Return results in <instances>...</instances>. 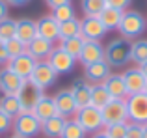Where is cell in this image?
<instances>
[{"instance_id":"6da1fadb","label":"cell","mask_w":147,"mask_h":138,"mask_svg":"<svg viewBox=\"0 0 147 138\" xmlns=\"http://www.w3.org/2000/svg\"><path fill=\"white\" fill-rule=\"evenodd\" d=\"M147 30V19L140 11L136 9H125L123 11L121 22L117 26V32L123 39H138V37L144 36V32Z\"/></svg>"},{"instance_id":"7a4b0ae2","label":"cell","mask_w":147,"mask_h":138,"mask_svg":"<svg viewBox=\"0 0 147 138\" xmlns=\"http://www.w3.org/2000/svg\"><path fill=\"white\" fill-rule=\"evenodd\" d=\"M104 60L110 67H125L130 62V41L117 37L104 47Z\"/></svg>"},{"instance_id":"3957f363","label":"cell","mask_w":147,"mask_h":138,"mask_svg":"<svg viewBox=\"0 0 147 138\" xmlns=\"http://www.w3.org/2000/svg\"><path fill=\"white\" fill-rule=\"evenodd\" d=\"M75 120L84 127V131L91 133V135L97 133V131H100V129H104L102 112H100V108H95V106H91V105L82 106V108L76 110Z\"/></svg>"},{"instance_id":"277c9868","label":"cell","mask_w":147,"mask_h":138,"mask_svg":"<svg viewBox=\"0 0 147 138\" xmlns=\"http://www.w3.org/2000/svg\"><path fill=\"white\" fill-rule=\"evenodd\" d=\"M45 95V90L43 88H39L36 82H32V80H24L21 86V90H19L17 93V99H19V105H21V110L22 112H32L34 106L39 103V99Z\"/></svg>"},{"instance_id":"5b68a950","label":"cell","mask_w":147,"mask_h":138,"mask_svg":"<svg viewBox=\"0 0 147 138\" xmlns=\"http://www.w3.org/2000/svg\"><path fill=\"white\" fill-rule=\"evenodd\" d=\"M13 135L22 138H34L41 133V121L32 112H21L17 118H13Z\"/></svg>"},{"instance_id":"8992f818","label":"cell","mask_w":147,"mask_h":138,"mask_svg":"<svg viewBox=\"0 0 147 138\" xmlns=\"http://www.w3.org/2000/svg\"><path fill=\"white\" fill-rule=\"evenodd\" d=\"M127 112H129V121L140 125L147 123V95L144 91L127 97Z\"/></svg>"},{"instance_id":"52a82bcc","label":"cell","mask_w":147,"mask_h":138,"mask_svg":"<svg viewBox=\"0 0 147 138\" xmlns=\"http://www.w3.org/2000/svg\"><path fill=\"white\" fill-rule=\"evenodd\" d=\"M102 112L104 125L112 123H125L129 121V112H127V99H112L106 106L100 108Z\"/></svg>"},{"instance_id":"ba28073f","label":"cell","mask_w":147,"mask_h":138,"mask_svg":"<svg viewBox=\"0 0 147 138\" xmlns=\"http://www.w3.org/2000/svg\"><path fill=\"white\" fill-rule=\"evenodd\" d=\"M30 80L36 82L39 88L47 90L58 80V73L52 69L49 60H39V62H36V67H34L32 75H30Z\"/></svg>"},{"instance_id":"9c48e42d","label":"cell","mask_w":147,"mask_h":138,"mask_svg":"<svg viewBox=\"0 0 147 138\" xmlns=\"http://www.w3.org/2000/svg\"><path fill=\"white\" fill-rule=\"evenodd\" d=\"M49 64L52 66V69L58 73V75H65V73H71L75 69V64H76V58H73L71 54L63 51V49L58 45V47L52 49V52L49 54Z\"/></svg>"},{"instance_id":"30bf717a","label":"cell","mask_w":147,"mask_h":138,"mask_svg":"<svg viewBox=\"0 0 147 138\" xmlns=\"http://www.w3.org/2000/svg\"><path fill=\"white\" fill-rule=\"evenodd\" d=\"M108 34L99 17H84L80 21V36L86 41H100Z\"/></svg>"},{"instance_id":"8fae6325","label":"cell","mask_w":147,"mask_h":138,"mask_svg":"<svg viewBox=\"0 0 147 138\" xmlns=\"http://www.w3.org/2000/svg\"><path fill=\"white\" fill-rule=\"evenodd\" d=\"M54 103H56V108H58V114L63 118H75L76 110H78V106H76V101L75 97H73L71 90H58L56 93L52 95Z\"/></svg>"},{"instance_id":"7c38bea8","label":"cell","mask_w":147,"mask_h":138,"mask_svg":"<svg viewBox=\"0 0 147 138\" xmlns=\"http://www.w3.org/2000/svg\"><path fill=\"white\" fill-rule=\"evenodd\" d=\"M6 67L9 69V71H13L17 76H21L22 80H28L30 75H32V71H34V67H36V60L24 52V54H21V56L9 58L7 64H6Z\"/></svg>"},{"instance_id":"4fadbf2b","label":"cell","mask_w":147,"mask_h":138,"mask_svg":"<svg viewBox=\"0 0 147 138\" xmlns=\"http://www.w3.org/2000/svg\"><path fill=\"white\" fill-rule=\"evenodd\" d=\"M110 73L112 67L106 64V60H100V62L84 66V80H88L90 84H102Z\"/></svg>"},{"instance_id":"5bb4252c","label":"cell","mask_w":147,"mask_h":138,"mask_svg":"<svg viewBox=\"0 0 147 138\" xmlns=\"http://www.w3.org/2000/svg\"><path fill=\"white\" fill-rule=\"evenodd\" d=\"M37 26V36L49 41H58L60 39V22L52 17V15H43L39 21H36Z\"/></svg>"},{"instance_id":"9a60e30c","label":"cell","mask_w":147,"mask_h":138,"mask_svg":"<svg viewBox=\"0 0 147 138\" xmlns=\"http://www.w3.org/2000/svg\"><path fill=\"white\" fill-rule=\"evenodd\" d=\"M104 60V47L100 41H84V47L78 54V62L82 66L88 64H95Z\"/></svg>"},{"instance_id":"2e32d148","label":"cell","mask_w":147,"mask_h":138,"mask_svg":"<svg viewBox=\"0 0 147 138\" xmlns=\"http://www.w3.org/2000/svg\"><path fill=\"white\" fill-rule=\"evenodd\" d=\"M123 78H125V86H127V93L129 95L142 93L145 88V82H147V78L144 76V73L138 69V66L123 71Z\"/></svg>"},{"instance_id":"e0dca14e","label":"cell","mask_w":147,"mask_h":138,"mask_svg":"<svg viewBox=\"0 0 147 138\" xmlns=\"http://www.w3.org/2000/svg\"><path fill=\"white\" fill-rule=\"evenodd\" d=\"M22 82L24 80L17 76L13 71H9L7 67L0 69V91H2V95H17Z\"/></svg>"},{"instance_id":"ac0fdd59","label":"cell","mask_w":147,"mask_h":138,"mask_svg":"<svg viewBox=\"0 0 147 138\" xmlns=\"http://www.w3.org/2000/svg\"><path fill=\"white\" fill-rule=\"evenodd\" d=\"M52 49H54L52 41L43 39V37L37 36V37H34V39L26 45V54L32 56L36 62H39V60H47L49 58V54L52 52Z\"/></svg>"},{"instance_id":"d6986e66","label":"cell","mask_w":147,"mask_h":138,"mask_svg":"<svg viewBox=\"0 0 147 138\" xmlns=\"http://www.w3.org/2000/svg\"><path fill=\"white\" fill-rule=\"evenodd\" d=\"M102 86L108 90L112 99H127V86H125V78H123V73H110L108 78L102 82Z\"/></svg>"},{"instance_id":"ffe728a7","label":"cell","mask_w":147,"mask_h":138,"mask_svg":"<svg viewBox=\"0 0 147 138\" xmlns=\"http://www.w3.org/2000/svg\"><path fill=\"white\" fill-rule=\"evenodd\" d=\"M32 114L39 121H47L54 116H60V114H58V108H56V103H54V99L50 97V95H43V97L39 99V103L34 106Z\"/></svg>"},{"instance_id":"44dd1931","label":"cell","mask_w":147,"mask_h":138,"mask_svg":"<svg viewBox=\"0 0 147 138\" xmlns=\"http://www.w3.org/2000/svg\"><path fill=\"white\" fill-rule=\"evenodd\" d=\"M69 90H71L78 108L90 105V101H91V84L88 82V80H75Z\"/></svg>"},{"instance_id":"7402d4cb","label":"cell","mask_w":147,"mask_h":138,"mask_svg":"<svg viewBox=\"0 0 147 138\" xmlns=\"http://www.w3.org/2000/svg\"><path fill=\"white\" fill-rule=\"evenodd\" d=\"M15 37H17L19 41H22L24 45H28L34 37H37L36 21H32V19H19L17 30H15Z\"/></svg>"},{"instance_id":"603a6c76","label":"cell","mask_w":147,"mask_h":138,"mask_svg":"<svg viewBox=\"0 0 147 138\" xmlns=\"http://www.w3.org/2000/svg\"><path fill=\"white\" fill-rule=\"evenodd\" d=\"M65 121H67V118L63 116H54L47 121H41V133L47 138H60L65 127Z\"/></svg>"},{"instance_id":"cb8c5ba5","label":"cell","mask_w":147,"mask_h":138,"mask_svg":"<svg viewBox=\"0 0 147 138\" xmlns=\"http://www.w3.org/2000/svg\"><path fill=\"white\" fill-rule=\"evenodd\" d=\"M121 17H123V11L115 9V7H110V6H106L99 15L100 22L104 24V28H106L108 32H110V30H117L119 22H121Z\"/></svg>"},{"instance_id":"d4e9b609","label":"cell","mask_w":147,"mask_h":138,"mask_svg":"<svg viewBox=\"0 0 147 138\" xmlns=\"http://www.w3.org/2000/svg\"><path fill=\"white\" fill-rule=\"evenodd\" d=\"M130 62L136 66L147 62V39H132L130 41Z\"/></svg>"},{"instance_id":"484cf974","label":"cell","mask_w":147,"mask_h":138,"mask_svg":"<svg viewBox=\"0 0 147 138\" xmlns=\"http://www.w3.org/2000/svg\"><path fill=\"white\" fill-rule=\"evenodd\" d=\"M110 101H112V97H110L108 90L102 84H91V101H90L91 106L102 108V106H106Z\"/></svg>"},{"instance_id":"4316f807","label":"cell","mask_w":147,"mask_h":138,"mask_svg":"<svg viewBox=\"0 0 147 138\" xmlns=\"http://www.w3.org/2000/svg\"><path fill=\"white\" fill-rule=\"evenodd\" d=\"M0 110H2L4 114H7V116H11V118H17L19 114L22 112L17 95H2V97H0Z\"/></svg>"},{"instance_id":"83f0119b","label":"cell","mask_w":147,"mask_h":138,"mask_svg":"<svg viewBox=\"0 0 147 138\" xmlns=\"http://www.w3.org/2000/svg\"><path fill=\"white\" fill-rule=\"evenodd\" d=\"M88 133L84 131V127L75 120V118H67L65 121V127L61 131V136L60 138H86Z\"/></svg>"},{"instance_id":"f1b7e54d","label":"cell","mask_w":147,"mask_h":138,"mask_svg":"<svg viewBox=\"0 0 147 138\" xmlns=\"http://www.w3.org/2000/svg\"><path fill=\"white\" fill-rule=\"evenodd\" d=\"M80 36V19H71V21L60 22V41L69 39V37Z\"/></svg>"},{"instance_id":"f546056e","label":"cell","mask_w":147,"mask_h":138,"mask_svg":"<svg viewBox=\"0 0 147 138\" xmlns=\"http://www.w3.org/2000/svg\"><path fill=\"white\" fill-rule=\"evenodd\" d=\"M84 37L82 36H76V37H69V39H63V41H60V47L63 49L67 54H71L73 58H76L78 60V54H80V51H82V47H84Z\"/></svg>"},{"instance_id":"4dcf8cb0","label":"cell","mask_w":147,"mask_h":138,"mask_svg":"<svg viewBox=\"0 0 147 138\" xmlns=\"http://www.w3.org/2000/svg\"><path fill=\"white\" fill-rule=\"evenodd\" d=\"M80 7L84 17H99L100 11L106 7V0H80Z\"/></svg>"},{"instance_id":"1f68e13d","label":"cell","mask_w":147,"mask_h":138,"mask_svg":"<svg viewBox=\"0 0 147 138\" xmlns=\"http://www.w3.org/2000/svg\"><path fill=\"white\" fill-rule=\"evenodd\" d=\"M52 15L58 22H65V21H71V19L76 17V11L73 7V4H63V6H58L52 9Z\"/></svg>"},{"instance_id":"d6a6232c","label":"cell","mask_w":147,"mask_h":138,"mask_svg":"<svg viewBox=\"0 0 147 138\" xmlns=\"http://www.w3.org/2000/svg\"><path fill=\"white\" fill-rule=\"evenodd\" d=\"M15 30H17V21L15 19H2L0 21V39L7 41L11 37H15Z\"/></svg>"},{"instance_id":"836d02e7","label":"cell","mask_w":147,"mask_h":138,"mask_svg":"<svg viewBox=\"0 0 147 138\" xmlns=\"http://www.w3.org/2000/svg\"><path fill=\"white\" fill-rule=\"evenodd\" d=\"M4 43H6V51H7L9 58H15V56H21L26 52V45L22 41H19L17 37H11V39L4 41Z\"/></svg>"},{"instance_id":"e575fe53","label":"cell","mask_w":147,"mask_h":138,"mask_svg":"<svg viewBox=\"0 0 147 138\" xmlns=\"http://www.w3.org/2000/svg\"><path fill=\"white\" fill-rule=\"evenodd\" d=\"M127 123H112V125H104V133L110 138H125L127 135Z\"/></svg>"},{"instance_id":"d590c367","label":"cell","mask_w":147,"mask_h":138,"mask_svg":"<svg viewBox=\"0 0 147 138\" xmlns=\"http://www.w3.org/2000/svg\"><path fill=\"white\" fill-rule=\"evenodd\" d=\"M125 138H144V125L129 121V123H127V135H125Z\"/></svg>"},{"instance_id":"8d00e7d4","label":"cell","mask_w":147,"mask_h":138,"mask_svg":"<svg viewBox=\"0 0 147 138\" xmlns=\"http://www.w3.org/2000/svg\"><path fill=\"white\" fill-rule=\"evenodd\" d=\"M11 127H13V118L0 110V135H6Z\"/></svg>"},{"instance_id":"74e56055","label":"cell","mask_w":147,"mask_h":138,"mask_svg":"<svg viewBox=\"0 0 147 138\" xmlns=\"http://www.w3.org/2000/svg\"><path fill=\"white\" fill-rule=\"evenodd\" d=\"M130 4H132V0H106V6L115 7V9H121V11L129 9Z\"/></svg>"},{"instance_id":"f35d334b","label":"cell","mask_w":147,"mask_h":138,"mask_svg":"<svg viewBox=\"0 0 147 138\" xmlns=\"http://www.w3.org/2000/svg\"><path fill=\"white\" fill-rule=\"evenodd\" d=\"M9 56H7V51H6V43L0 39V66H6Z\"/></svg>"},{"instance_id":"ab89813d","label":"cell","mask_w":147,"mask_h":138,"mask_svg":"<svg viewBox=\"0 0 147 138\" xmlns=\"http://www.w3.org/2000/svg\"><path fill=\"white\" fill-rule=\"evenodd\" d=\"M7 17H9V6H7L6 0H0V21Z\"/></svg>"},{"instance_id":"60d3db41","label":"cell","mask_w":147,"mask_h":138,"mask_svg":"<svg viewBox=\"0 0 147 138\" xmlns=\"http://www.w3.org/2000/svg\"><path fill=\"white\" fill-rule=\"evenodd\" d=\"M45 4H47L50 9H54V7L63 6V4H73V0H45Z\"/></svg>"},{"instance_id":"b9f144b4","label":"cell","mask_w":147,"mask_h":138,"mask_svg":"<svg viewBox=\"0 0 147 138\" xmlns=\"http://www.w3.org/2000/svg\"><path fill=\"white\" fill-rule=\"evenodd\" d=\"M7 2V6H13V7H22V6H26V4H30L32 0H6Z\"/></svg>"},{"instance_id":"7bdbcfd3","label":"cell","mask_w":147,"mask_h":138,"mask_svg":"<svg viewBox=\"0 0 147 138\" xmlns=\"http://www.w3.org/2000/svg\"><path fill=\"white\" fill-rule=\"evenodd\" d=\"M91 138H110V136H108L106 133H104V129H100V131L93 133V135H91Z\"/></svg>"},{"instance_id":"ee69618b","label":"cell","mask_w":147,"mask_h":138,"mask_svg":"<svg viewBox=\"0 0 147 138\" xmlns=\"http://www.w3.org/2000/svg\"><path fill=\"white\" fill-rule=\"evenodd\" d=\"M138 69H140L142 73H144V76L147 78V62H144V64H140V66H138Z\"/></svg>"},{"instance_id":"f6af8a7d","label":"cell","mask_w":147,"mask_h":138,"mask_svg":"<svg viewBox=\"0 0 147 138\" xmlns=\"http://www.w3.org/2000/svg\"><path fill=\"white\" fill-rule=\"evenodd\" d=\"M144 138H147V123L144 125Z\"/></svg>"},{"instance_id":"bcb514c9","label":"cell","mask_w":147,"mask_h":138,"mask_svg":"<svg viewBox=\"0 0 147 138\" xmlns=\"http://www.w3.org/2000/svg\"><path fill=\"white\" fill-rule=\"evenodd\" d=\"M7 138H22V136H19V135H11V136H7Z\"/></svg>"},{"instance_id":"7dc6e473","label":"cell","mask_w":147,"mask_h":138,"mask_svg":"<svg viewBox=\"0 0 147 138\" xmlns=\"http://www.w3.org/2000/svg\"><path fill=\"white\" fill-rule=\"evenodd\" d=\"M144 93L147 95V82H145V88H144Z\"/></svg>"}]
</instances>
